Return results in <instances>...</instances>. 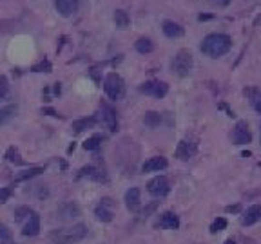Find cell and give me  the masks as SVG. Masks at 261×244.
<instances>
[{"instance_id": "25", "label": "cell", "mask_w": 261, "mask_h": 244, "mask_svg": "<svg viewBox=\"0 0 261 244\" xmlns=\"http://www.w3.org/2000/svg\"><path fill=\"white\" fill-rule=\"evenodd\" d=\"M114 24H116L118 29H125L130 24V16L125 13L124 9H116L114 11Z\"/></svg>"}, {"instance_id": "17", "label": "cell", "mask_w": 261, "mask_h": 244, "mask_svg": "<svg viewBox=\"0 0 261 244\" xmlns=\"http://www.w3.org/2000/svg\"><path fill=\"white\" fill-rule=\"evenodd\" d=\"M102 110H103V122H105V125L109 127L111 132H116V130H118L116 112H114V110H113V108H111L107 103H102Z\"/></svg>"}, {"instance_id": "20", "label": "cell", "mask_w": 261, "mask_h": 244, "mask_svg": "<svg viewBox=\"0 0 261 244\" xmlns=\"http://www.w3.org/2000/svg\"><path fill=\"white\" fill-rule=\"evenodd\" d=\"M42 172H44V167H31V168L28 170H22V172H18V174L15 176V183L29 181V179H33L34 176H40Z\"/></svg>"}, {"instance_id": "5", "label": "cell", "mask_w": 261, "mask_h": 244, "mask_svg": "<svg viewBox=\"0 0 261 244\" xmlns=\"http://www.w3.org/2000/svg\"><path fill=\"white\" fill-rule=\"evenodd\" d=\"M114 206H116V203L111 197H103L102 201L97 204V208H95V215H97L98 221L111 223L113 217H114Z\"/></svg>"}, {"instance_id": "29", "label": "cell", "mask_w": 261, "mask_h": 244, "mask_svg": "<svg viewBox=\"0 0 261 244\" xmlns=\"http://www.w3.org/2000/svg\"><path fill=\"white\" fill-rule=\"evenodd\" d=\"M31 71H33V73H51V71H53V65H51V61H49L48 58H44L42 61L34 63L33 67H31Z\"/></svg>"}, {"instance_id": "19", "label": "cell", "mask_w": 261, "mask_h": 244, "mask_svg": "<svg viewBox=\"0 0 261 244\" xmlns=\"http://www.w3.org/2000/svg\"><path fill=\"white\" fill-rule=\"evenodd\" d=\"M56 214L62 219H76V217H80V208L75 203H65L56 210Z\"/></svg>"}, {"instance_id": "9", "label": "cell", "mask_w": 261, "mask_h": 244, "mask_svg": "<svg viewBox=\"0 0 261 244\" xmlns=\"http://www.w3.org/2000/svg\"><path fill=\"white\" fill-rule=\"evenodd\" d=\"M82 177H89L93 181H98V183H105L107 181V176H105V172L102 168H97V167H93V165H87V167H82V168L78 170V174H76V179H82Z\"/></svg>"}, {"instance_id": "35", "label": "cell", "mask_w": 261, "mask_h": 244, "mask_svg": "<svg viewBox=\"0 0 261 244\" xmlns=\"http://www.w3.org/2000/svg\"><path fill=\"white\" fill-rule=\"evenodd\" d=\"M158 204H160V201H154V203H151V204H149V206H145L144 210H142V215H144V217L151 215L152 212H154V210H156V208H158Z\"/></svg>"}, {"instance_id": "26", "label": "cell", "mask_w": 261, "mask_h": 244, "mask_svg": "<svg viewBox=\"0 0 261 244\" xmlns=\"http://www.w3.org/2000/svg\"><path fill=\"white\" fill-rule=\"evenodd\" d=\"M134 47L140 54H149L152 53V49H154V44H152L151 38H140V40L134 44Z\"/></svg>"}, {"instance_id": "34", "label": "cell", "mask_w": 261, "mask_h": 244, "mask_svg": "<svg viewBox=\"0 0 261 244\" xmlns=\"http://www.w3.org/2000/svg\"><path fill=\"white\" fill-rule=\"evenodd\" d=\"M13 196V188L6 186V188H0V204H4L9 201V197Z\"/></svg>"}, {"instance_id": "40", "label": "cell", "mask_w": 261, "mask_h": 244, "mask_svg": "<svg viewBox=\"0 0 261 244\" xmlns=\"http://www.w3.org/2000/svg\"><path fill=\"white\" fill-rule=\"evenodd\" d=\"M238 210H240V206H238V204H236V206H228L227 208L228 214H230V212H238Z\"/></svg>"}, {"instance_id": "22", "label": "cell", "mask_w": 261, "mask_h": 244, "mask_svg": "<svg viewBox=\"0 0 261 244\" xmlns=\"http://www.w3.org/2000/svg\"><path fill=\"white\" fill-rule=\"evenodd\" d=\"M16 110H18L16 103H9L4 108H0V125H6V123L11 122L15 118V114H16Z\"/></svg>"}, {"instance_id": "16", "label": "cell", "mask_w": 261, "mask_h": 244, "mask_svg": "<svg viewBox=\"0 0 261 244\" xmlns=\"http://www.w3.org/2000/svg\"><path fill=\"white\" fill-rule=\"evenodd\" d=\"M261 219V204H252L250 208H247V212L241 215V224L243 226H250V224L258 223Z\"/></svg>"}, {"instance_id": "24", "label": "cell", "mask_w": 261, "mask_h": 244, "mask_svg": "<svg viewBox=\"0 0 261 244\" xmlns=\"http://www.w3.org/2000/svg\"><path fill=\"white\" fill-rule=\"evenodd\" d=\"M6 159L9 163H13V165H16V167H22V165H24V159H22L20 157V152H18V149H16V147H15V145H11V147H9V149L6 150Z\"/></svg>"}, {"instance_id": "27", "label": "cell", "mask_w": 261, "mask_h": 244, "mask_svg": "<svg viewBox=\"0 0 261 244\" xmlns=\"http://www.w3.org/2000/svg\"><path fill=\"white\" fill-rule=\"evenodd\" d=\"M102 136L100 134H95L91 136V137H87L85 141H83V149L85 150H98L100 149V145H102Z\"/></svg>"}, {"instance_id": "37", "label": "cell", "mask_w": 261, "mask_h": 244, "mask_svg": "<svg viewBox=\"0 0 261 244\" xmlns=\"http://www.w3.org/2000/svg\"><path fill=\"white\" fill-rule=\"evenodd\" d=\"M60 92H62V83H55V87H53V94L60 96Z\"/></svg>"}, {"instance_id": "13", "label": "cell", "mask_w": 261, "mask_h": 244, "mask_svg": "<svg viewBox=\"0 0 261 244\" xmlns=\"http://www.w3.org/2000/svg\"><path fill=\"white\" fill-rule=\"evenodd\" d=\"M156 228H163V230H178L179 228V219L176 214L172 212H165L160 215V219L156 221Z\"/></svg>"}, {"instance_id": "3", "label": "cell", "mask_w": 261, "mask_h": 244, "mask_svg": "<svg viewBox=\"0 0 261 244\" xmlns=\"http://www.w3.org/2000/svg\"><path fill=\"white\" fill-rule=\"evenodd\" d=\"M103 91H105V94L109 96V100H113V102L122 100L125 96L124 78L120 75H116V73H109V75L105 76V81H103Z\"/></svg>"}, {"instance_id": "18", "label": "cell", "mask_w": 261, "mask_h": 244, "mask_svg": "<svg viewBox=\"0 0 261 244\" xmlns=\"http://www.w3.org/2000/svg\"><path fill=\"white\" fill-rule=\"evenodd\" d=\"M162 31H163V34L169 36V38H179V36H183V27L172 20H165L163 24H162Z\"/></svg>"}, {"instance_id": "41", "label": "cell", "mask_w": 261, "mask_h": 244, "mask_svg": "<svg viewBox=\"0 0 261 244\" xmlns=\"http://www.w3.org/2000/svg\"><path fill=\"white\" fill-rule=\"evenodd\" d=\"M225 244H236V241H234V239H228V241H227Z\"/></svg>"}, {"instance_id": "39", "label": "cell", "mask_w": 261, "mask_h": 244, "mask_svg": "<svg viewBox=\"0 0 261 244\" xmlns=\"http://www.w3.org/2000/svg\"><path fill=\"white\" fill-rule=\"evenodd\" d=\"M212 18V15H199V20L203 22V20H211Z\"/></svg>"}, {"instance_id": "30", "label": "cell", "mask_w": 261, "mask_h": 244, "mask_svg": "<svg viewBox=\"0 0 261 244\" xmlns=\"http://www.w3.org/2000/svg\"><path fill=\"white\" fill-rule=\"evenodd\" d=\"M13 243V233L7 228L6 224L0 223V244H9Z\"/></svg>"}, {"instance_id": "36", "label": "cell", "mask_w": 261, "mask_h": 244, "mask_svg": "<svg viewBox=\"0 0 261 244\" xmlns=\"http://www.w3.org/2000/svg\"><path fill=\"white\" fill-rule=\"evenodd\" d=\"M42 114H46V116H53V118H62V116L56 112L55 108H51V107H44L42 108Z\"/></svg>"}, {"instance_id": "43", "label": "cell", "mask_w": 261, "mask_h": 244, "mask_svg": "<svg viewBox=\"0 0 261 244\" xmlns=\"http://www.w3.org/2000/svg\"><path fill=\"white\" fill-rule=\"evenodd\" d=\"M260 134H261V130H260Z\"/></svg>"}, {"instance_id": "1", "label": "cell", "mask_w": 261, "mask_h": 244, "mask_svg": "<svg viewBox=\"0 0 261 244\" xmlns=\"http://www.w3.org/2000/svg\"><path fill=\"white\" fill-rule=\"evenodd\" d=\"M230 47H232V40L228 34L212 33L205 36V40L201 44V53L207 54L209 58H220L223 54H227Z\"/></svg>"}, {"instance_id": "38", "label": "cell", "mask_w": 261, "mask_h": 244, "mask_svg": "<svg viewBox=\"0 0 261 244\" xmlns=\"http://www.w3.org/2000/svg\"><path fill=\"white\" fill-rule=\"evenodd\" d=\"M91 76H93V80L100 83V75H98V69H91Z\"/></svg>"}, {"instance_id": "12", "label": "cell", "mask_w": 261, "mask_h": 244, "mask_svg": "<svg viewBox=\"0 0 261 244\" xmlns=\"http://www.w3.org/2000/svg\"><path fill=\"white\" fill-rule=\"evenodd\" d=\"M80 0H55L56 11L62 15L64 18H69L71 15H75L78 11Z\"/></svg>"}, {"instance_id": "21", "label": "cell", "mask_w": 261, "mask_h": 244, "mask_svg": "<svg viewBox=\"0 0 261 244\" xmlns=\"http://www.w3.org/2000/svg\"><path fill=\"white\" fill-rule=\"evenodd\" d=\"M97 123H98V120L95 118V116L80 118V120L73 122V130H75V132H83V130H87V129H93Z\"/></svg>"}, {"instance_id": "31", "label": "cell", "mask_w": 261, "mask_h": 244, "mask_svg": "<svg viewBox=\"0 0 261 244\" xmlns=\"http://www.w3.org/2000/svg\"><path fill=\"white\" fill-rule=\"evenodd\" d=\"M225 228H227V219H225V217H218L212 223V226H211V231H212V233H220V231H223Z\"/></svg>"}, {"instance_id": "28", "label": "cell", "mask_w": 261, "mask_h": 244, "mask_svg": "<svg viewBox=\"0 0 261 244\" xmlns=\"http://www.w3.org/2000/svg\"><path fill=\"white\" fill-rule=\"evenodd\" d=\"M248 94V98H250V103H252V107L258 110L261 114V92L260 91H256V89H248V91H245Z\"/></svg>"}, {"instance_id": "11", "label": "cell", "mask_w": 261, "mask_h": 244, "mask_svg": "<svg viewBox=\"0 0 261 244\" xmlns=\"http://www.w3.org/2000/svg\"><path fill=\"white\" fill-rule=\"evenodd\" d=\"M40 233V215L36 212H31L28 217V223L22 228V235L24 237H34Z\"/></svg>"}, {"instance_id": "10", "label": "cell", "mask_w": 261, "mask_h": 244, "mask_svg": "<svg viewBox=\"0 0 261 244\" xmlns=\"http://www.w3.org/2000/svg\"><path fill=\"white\" fill-rule=\"evenodd\" d=\"M194 154H196V145L193 141H187V139H181L176 147V152H174V156L178 157L179 161H189L194 157Z\"/></svg>"}, {"instance_id": "15", "label": "cell", "mask_w": 261, "mask_h": 244, "mask_svg": "<svg viewBox=\"0 0 261 244\" xmlns=\"http://www.w3.org/2000/svg\"><path fill=\"white\" fill-rule=\"evenodd\" d=\"M140 204H142V199H140V190L138 188H130L127 190L125 194V206L129 212H140Z\"/></svg>"}, {"instance_id": "6", "label": "cell", "mask_w": 261, "mask_h": 244, "mask_svg": "<svg viewBox=\"0 0 261 244\" xmlns=\"http://www.w3.org/2000/svg\"><path fill=\"white\" fill-rule=\"evenodd\" d=\"M140 92H144L147 96H154V98H163L167 92H169V85L165 81H158V80H151L145 81L138 87Z\"/></svg>"}, {"instance_id": "32", "label": "cell", "mask_w": 261, "mask_h": 244, "mask_svg": "<svg viewBox=\"0 0 261 244\" xmlns=\"http://www.w3.org/2000/svg\"><path fill=\"white\" fill-rule=\"evenodd\" d=\"M31 208L29 206H18L16 210H15V221L16 223H20L22 219H26V217H29V214H31Z\"/></svg>"}, {"instance_id": "2", "label": "cell", "mask_w": 261, "mask_h": 244, "mask_svg": "<svg viewBox=\"0 0 261 244\" xmlns=\"http://www.w3.org/2000/svg\"><path fill=\"white\" fill-rule=\"evenodd\" d=\"M85 237H87V226L82 223L69 228H58L49 233V241L53 244H76Z\"/></svg>"}, {"instance_id": "33", "label": "cell", "mask_w": 261, "mask_h": 244, "mask_svg": "<svg viewBox=\"0 0 261 244\" xmlns=\"http://www.w3.org/2000/svg\"><path fill=\"white\" fill-rule=\"evenodd\" d=\"M9 92V81L4 75H0V100H4Z\"/></svg>"}, {"instance_id": "4", "label": "cell", "mask_w": 261, "mask_h": 244, "mask_svg": "<svg viewBox=\"0 0 261 244\" xmlns=\"http://www.w3.org/2000/svg\"><path fill=\"white\" fill-rule=\"evenodd\" d=\"M193 67H194L193 53L189 49H179L178 53H176V56H174V60H172V71L178 76H181V78H185V76H189L193 73Z\"/></svg>"}, {"instance_id": "42", "label": "cell", "mask_w": 261, "mask_h": 244, "mask_svg": "<svg viewBox=\"0 0 261 244\" xmlns=\"http://www.w3.org/2000/svg\"><path fill=\"white\" fill-rule=\"evenodd\" d=\"M9 244H18V243H15V241H13V243H9Z\"/></svg>"}, {"instance_id": "7", "label": "cell", "mask_w": 261, "mask_h": 244, "mask_svg": "<svg viewBox=\"0 0 261 244\" xmlns=\"http://www.w3.org/2000/svg\"><path fill=\"white\" fill-rule=\"evenodd\" d=\"M169 190H171V184H169V179L165 176L154 177L147 183V192L154 197H165L169 194Z\"/></svg>"}, {"instance_id": "8", "label": "cell", "mask_w": 261, "mask_h": 244, "mask_svg": "<svg viewBox=\"0 0 261 244\" xmlns=\"http://www.w3.org/2000/svg\"><path fill=\"white\" fill-rule=\"evenodd\" d=\"M232 139L236 145H248L252 141V134L248 130L247 122H238L236 123V129L232 132Z\"/></svg>"}, {"instance_id": "23", "label": "cell", "mask_w": 261, "mask_h": 244, "mask_svg": "<svg viewBox=\"0 0 261 244\" xmlns=\"http://www.w3.org/2000/svg\"><path fill=\"white\" fill-rule=\"evenodd\" d=\"M144 123L149 129H156L160 123H162V114L156 112V110H149V112H145L144 116Z\"/></svg>"}, {"instance_id": "14", "label": "cell", "mask_w": 261, "mask_h": 244, "mask_svg": "<svg viewBox=\"0 0 261 244\" xmlns=\"http://www.w3.org/2000/svg\"><path fill=\"white\" fill-rule=\"evenodd\" d=\"M167 159L162 156H154L151 157V159H147V161L144 163V167H142V170H144L145 174H149V172H160V170H165L167 168Z\"/></svg>"}]
</instances>
